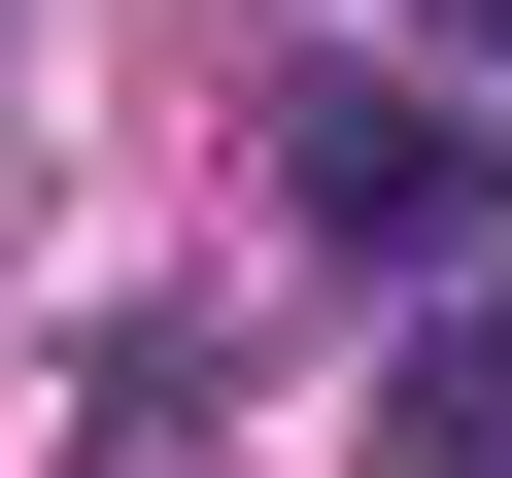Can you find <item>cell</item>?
Masks as SVG:
<instances>
[{"label":"cell","instance_id":"obj_1","mask_svg":"<svg viewBox=\"0 0 512 478\" xmlns=\"http://www.w3.org/2000/svg\"><path fill=\"white\" fill-rule=\"evenodd\" d=\"M274 205H308V239H376V274H444V239H512V137H478V103H410V69H274Z\"/></svg>","mask_w":512,"mask_h":478}]
</instances>
